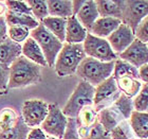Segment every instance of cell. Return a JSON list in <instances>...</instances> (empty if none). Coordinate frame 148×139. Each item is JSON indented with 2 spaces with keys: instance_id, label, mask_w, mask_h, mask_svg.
Returning <instances> with one entry per match:
<instances>
[{
  "instance_id": "obj_1",
  "label": "cell",
  "mask_w": 148,
  "mask_h": 139,
  "mask_svg": "<svg viewBox=\"0 0 148 139\" xmlns=\"http://www.w3.org/2000/svg\"><path fill=\"white\" fill-rule=\"evenodd\" d=\"M40 66L21 55L10 66V77L8 88H21L40 81Z\"/></svg>"
},
{
  "instance_id": "obj_2",
  "label": "cell",
  "mask_w": 148,
  "mask_h": 139,
  "mask_svg": "<svg viewBox=\"0 0 148 139\" xmlns=\"http://www.w3.org/2000/svg\"><path fill=\"white\" fill-rule=\"evenodd\" d=\"M86 57L83 44L64 43L60 52L56 57L54 68L59 77H68L76 73L83 59Z\"/></svg>"
},
{
  "instance_id": "obj_3",
  "label": "cell",
  "mask_w": 148,
  "mask_h": 139,
  "mask_svg": "<svg viewBox=\"0 0 148 139\" xmlns=\"http://www.w3.org/2000/svg\"><path fill=\"white\" fill-rule=\"evenodd\" d=\"M114 62L104 63L86 56L76 70V74L93 87H96L113 73Z\"/></svg>"
},
{
  "instance_id": "obj_4",
  "label": "cell",
  "mask_w": 148,
  "mask_h": 139,
  "mask_svg": "<svg viewBox=\"0 0 148 139\" xmlns=\"http://www.w3.org/2000/svg\"><path fill=\"white\" fill-rule=\"evenodd\" d=\"M94 93L95 87H93L85 81H80L62 109L64 115L68 119H76L79 111L84 107L93 106Z\"/></svg>"
},
{
  "instance_id": "obj_5",
  "label": "cell",
  "mask_w": 148,
  "mask_h": 139,
  "mask_svg": "<svg viewBox=\"0 0 148 139\" xmlns=\"http://www.w3.org/2000/svg\"><path fill=\"white\" fill-rule=\"evenodd\" d=\"M30 37H32L40 47L43 55L46 57L48 66L54 67L56 57L60 52L64 43H62L57 37L54 36L49 30H47L41 22H39L37 28L30 31Z\"/></svg>"
},
{
  "instance_id": "obj_6",
  "label": "cell",
  "mask_w": 148,
  "mask_h": 139,
  "mask_svg": "<svg viewBox=\"0 0 148 139\" xmlns=\"http://www.w3.org/2000/svg\"><path fill=\"white\" fill-rule=\"evenodd\" d=\"M83 47L86 56L95 59L101 62H114L117 59V55L112 50L108 40L106 38L96 37L91 33L87 34L86 39L83 43Z\"/></svg>"
},
{
  "instance_id": "obj_7",
  "label": "cell",
  "mask_w": 148,
  "mask_h": 139,
  "mask_svg": "<svg viewBox=\"0 0 148 139\" xmlns=\"http://www.w3.org/2000/svg\"><path fill=\"white\" fill-rule=\"evenodd\" d=\"M146 16H148V0H124L122 22L128 26L133 33Z\"/></svg>"
},
{
  "instance_id": "obj_8",
  "label": "cell",
  "mask_w": 148,
  "mask_h": 139,
  "mask_svg": "<svg viewBox=\"0 0 148 139\" xmlns=\"http://www.w3.org/2000/svg\"><path fill=\"white\" fill-rule=\"evenodd\" d=\"M68 124V118L56 104H49L46 119L41 123V130L51 137L62 139Z\"/></svg>"
},
{
  "instance_id": "obj_9",
  "label": "cell",
  "mask_w": 148,
  "mask_h": 139,
  "mask_svg": "<svg viewBox=\"0 0 148 139\" xmlns=\"http://www.w3.org/2000/svg\"><path fill=\"white\" fill-rule=\"evenodd\" d=\"M49 111V104L42 100L32 99L25 101L22 105V119L30 129L41 125Z\"/></svg>"
},
{
  "instance_id": "obj_10",
  "label": "cell",
  "mask_w": 148,
  "mask_h": 139,
  "mask_svg": "<svg viewBox=\"0 0 148 139\" xmlns=\"http://www.w3.org/2000/svg\"><path fill=\"white\" fill-rule=\"evenodd\" d=\"M120 96V90L117 88L116 82L112 75L105 80L103 83L95 87L94 93V99H93V106L96 109V111H99L101 109L108 107L107 102L109 100H115Z\"/></svg>"
},
{
  "instance_id": "obj_11",
  "label": "cell",
  "mask_w": 148,
  "mask_h": 139,
  "mask_svg": "<svg viewBox=\"0 0 148 139\" xmlns=\"http://www.w3.org/2000/svg\"><path fill=\"white\" fill-rule=\"evenodd\" d=\"M119 59L129 63L136 68L148 64V48L147 45L139 39H134L124 52L119 54Z\"/></svg>"
},
{
  "instance_id": "obj_12",
  "label": "cell",
  "mask_w": 148,
  "mask_h": 139,
  "mask_svg": "<svg viewBox=\"0 0 148 139\" xmlns=\"http://www.w3.org/2000/svg\"><path fill=\"white\" fill-rule=\"evenodd\" d=\"M134 39H136V36L133 31L123 22L112 34L107 37L109 45L116 55L124 52Z\"/></svg>"
},
{
  "instance_id": "obj_13",
  "label": "cell",
  "mask_w": 148,
  "mask_h": 139,
  "mask_svg": "<svg viewBox=\"0 0 148 139\" xmlns=\"http://www.w3.org/2000/svg\"><path fill=\"white\" fill-rule=\"evenodd\" d=\"M22 47L20 44H17L5 37L0 41V64L10 67L19 56H21Z\"/></svg>"
},
{
  "instance_id": "obj_14",
  "label": "cell",
  "mask_w": 148,
  "mask_h": 139,
  "mask_svg": "<svg viewBox=\"0 0 148 139\" xmlns=\"http://www.w3.org/2000/svg\"><path fill=\"white\" fill-rule=\"evenodd\" d=\"M75 17L80 22V25L83 26L87 31L90 32L94 22L99 18V14L97 8H96L95 1H93V0L87 1L86 0L84 6L80 8V10L75 15Z\"/></svg>"
},
{
  "instance_id": "obj_15",
  "label": "cell",
  "mask_w": 148,
  "mask_h": 139,
  "mask_svg": "<svg viewBox=\"0 0 148 139\" xmlns=\"http://www.w3.org/2000/svg\"><path fill=\"white\" fill-rule=\"evenodd\" d=\"M122 24V20L117 18H112V17H99L89 33L99 38H106L109 35H111L115 30H116L120 25Z\"/></svg>"
},
{
  "instance_id": "obj_16",
  "label": "cell",
  "mask_w": 148,
  "mask_h": 139,
  "mask_svg": "<svg viewBox=\"0 0 148 139\" xmlns=\"http://www.w3.org/2000/svg\"><path fill=\"white\" fill-rule=\"evenodd\" d=\"M88 33L89 32L80 25V22L77 20L75 16L67 18L65 38V41L67 44H83Z\"/></svg>"
},
{
  "instance_id": "obj_17",
  "label": "cell",
  "mask_w": 148,
  "mask_h": 139,
  "mask_svg": "<svg viewBox=\"0 0 148 139\" xmlns=\"http://www.w3.org/2000/svg\"><path fill=\"white\" fill-rule=\"evenodd\" d=\"M21 47H22L21 54L25 56V59H28L29 61H31V62L40 66V67H46V66H48L46 57L43 55L40 47L38 46V44L32 37H29Z\"/></svg>"
},
{
  "instance_id": "obj_18",
  "label": "cell",
  "mask_w": 148,
  "mask_h": 139,
  "mask_svg": "<svg viewBox=\"0 0 148 139\" xmlns=\"http://www.w3.org/2000/svg\"><path fill=\"white\" fill-rule=\"evenodd\" d=\"M124 0H96L99 17H112L122 20Z\"/></svg>"
},
{
  "instance_id": "obj_19",
  "label": "cell",
  "mask_w": 148,
  "mask_h": 139,
  "mask_svg": "<svg viewBox=\"0 0 148 139\" xmlns=\"http://www.w3.org/2000/svg\"><path fill=\"white\" fill-rule=\"evenodd\" d=\"M6 25L8 27H23L29 29L30 31L34 30L38 27L39 22L33 15H27V14H19V13L12 12V11H6L5 15Z\"/></svg>"
},
{
  "instance_id": "obj_20",
  "label": "cell",
  "mask_w": 148,
  "mask_h": 139,
  "mask_svg": "<svg viewBox=\"0 0 148 139\" xmlns=\"http://www.w3.org/2000/svg\"><path fill=\"white\" fill-rule=\"evenodd\" d=\"M97 120H99V123L102 124V127L105 129V131L110 133L117 124H120L124 120V118L111 105L109 107H106L104 109H101L99 111H97Z\"/></svg>"
},
{
  "instance_id": "obj_21",
  "label": "cell",
  "mask_w": 148,
  "mask_h": 139,
  "mask_svg": "<svg viewBox=\"0 0 148 139\" xmlns=\"http://www.w3.org/2000/svg\"><path fill=\"white\" fill-rule=\"evenodd\" d=\"M129 125L139 139H148V113L133 111L129 118Z\"/></svg>"
},
{
  "instance_id": "obj_22",
  "label": "cell",
  "mask_w": 148,
  "mask_h": 139,
  "mask_svg": "<svg viewBox=\"0 0 148 139\" xmlns=\"http://www.w3.org/2000/svg\"><path fill=\"white\" fill-rule=\"evenodd\" d=\"M47 6H48L49 16L65 19L73 16L72 1L70 0H48Z\"/></svg>"
},
{
  "instance_id": "obj_23",
  "label": "cell",
  "mask_w": 148,
  "mask_h": 139,
  "mask_svg": "<svg viewBox=\"0 0 148 139\" xmlns=\"http://www.w3.org/2000/svg\"><path fill=\"white\" fill-rule=\"evenodd\" d=\"M115 82L119 90L130 99L134 98L142 87V82L139 79H134L132 77H119V79H115Z\"/></svg>"
},
{
  "instance_id": "obj_24",
  "label": "cell",
  "mask_w": 148,
  "mask_h": 139,
  "mask_svg": "<svg viewBox=\"0 0 148 139\" xmlns=\"http://www.w3.org/2000/svg\"><path fill=\"white\" fill-rule=\"evenodd\" d=\"M30 130L21 116H19L13 127L0 131V139H27Z\"/></svg>"
},
{
  "instance_id": "obj_25",
  "label": "cell",
  "mask_w": 148,
  "mask_h": 139,
  "mask_svg": "<svg viewBox=\"0 0 148 139\" xmlns=\"http://www.w3.org/2000/svg\"><path fill=\"white\" fill-rule=\"evenodd\" d=\"M47 30H49L54 36H56L62 43L65 41L66 38V26H67V19L59 18V17H52L48 16L42 21H40Z\"/></svg>"
},
{
  "instance_id": "obj_26",
  "label": "cell",
  "mask_w": 148,
  "mask_h": 139,
  "mask_svg": "<svg viewBox=\"0 0 148 139\" xmlns=\"http://www.w3.org/2000/svg\"><path fill=\"white\" fill-rule=\"evenodd\" d=\"M80 139H111L110 133H108L102 127L99 120L89 127H77Z\"/></svg>"
},
{
  "instance_id": "obj_27",
  "label": "cell",
  "mask_w": 148,
  "mask_h": 139,
  "mask_svg": "<svg viewBox=\"0 0 148 139\" xmlns=\"http://www.w3.org/2000/svg\"><path fill=\"white\" fill-rule=\"evenodd\" d=\"M112 77L114 79H119V77H132L134 79H139V72H138V68H136L134 66L130 65L129 63L125 62V61L117 57L114 61V68Z\"/></svg>"
},
{
  "instance_id": "obj_28",
  "label": "cell",
  "mask_w": 148,
  "mask_h": 139,
  "mask_svg": "<svg viewBox=\"0 0 148 139\" xmlns=\"http://www.w3.org/2000/svg\"><path fill=\"white\" fill-rule=\"evenodd\" d=\"M112 106H113V107L122 115V117L124 118V120L129 119L131 114H132V111H134L132 99L128 98V97L125 96V95L122 93H120L119 98L114 101Z\"/></svg>"
},
{
  "instance_id": "obj_29",
  "label": "cell",
  "mask_w": 148,
  "mask_h": 139,
  "mask_svg": "<svg viewBox=\"0 0 148 139\" xmlns=\"http://www.w3.org/2000/svg\"><path fill=\"white\" fill-rule=\"evenodd\" d=\"M75 120L77 127H89L97 120V111L94 106H86L79 111Z\"/></svg>"
},
{
  "instance_id": "obj_30",
  "label": "cell",
  "mask_w": 148,
  "mask_h": 139,
  "mask_svg": "<svg viewBox=\"0 0 148 139\" xmlns=\"http://www.w3.org/2000/svg\"><path fill=\"white\" fill-rule=\"evenodd\" d=\"M133 108L136 111L148 113V84L142 83L139 93L132 100Z\"/></svg>"
},
{
  "instance_id": "obj_31",
  "label": "cell",
  "mask_w": 148,
  "mask_h": 139,
  "mask_svg": "<svg viewBox=\"0 0 148 139\" xmlns=\"http://www.w3.org/2000/svg\"><path fill=\"white\" fill-rule=\"evenodd\" d=\"M25 2L30 6L32 15L34 16L35 19L42 21L43 19L49 16L47 1L45 0H27Z\"/></svg>"
},
{
  "instance_id": "obj_32",
  "label": "cell",
  "mask_w": 148,
  "mask_h": 139,
  "mask_svg": "<svg viewBox=\"0 0 148 139\" xmlns=\"http://www.w3.org/2000/svg\"><path fill=\"white\" fill-rule=\"evenodd\" d=\"M19 115L13 108L5 107L0 111V131L9 129L16 123Z\"/></svg>"
},
{
  "instance_id": "obj_33",
  "label": "cell",
  "mask_w": 148,
  "mask_h": 139,
  "mask_svg": "<svg viewBox=\"0 0 148 139\" xmlns=\"http://www.w3.org/2000/svg\"><path fill=\"white\" fill-rule=\"evenodd\" d=\"M8 37L15 43L20 44L30 37V30L23 27H9Z\"/></svg>"
},
{
  "instance_id": "obj_34",
  "label": "cell",
  "mask_w": 148,
  "mask_h": 139,
  "mask_svg": "<svg viewBox=\"0 0 148 139\" xmlns=\"http://www.w3.org/2000/svg\"><path fill=\"white\" fill-rule=\"evenodd\" d=\"M131 133H133L130 125L125 120H123L120 124H117L113 130L110 132L111 139H131Z\"/></svg>"
},
{
  "instance_id": "obj_35",
  "label": "cell",
  "mask_w": 148,
  "mask_h": 139,
  "mask_svg": "<svg viewBox=\"0 0 148 139\" xmlns=\"http://www.w3.org/2000/svg\"><path fill=\"white\" fill-rule=\"evenodd\" d=\"M5 6L9 11L19 13V14H27L32 15L31 9L25 1H6Z\"/></svg>"
},
{
  "instance_id": "obj_36",
  "label": "cell",
  "mask_w": 148,
  "mask_h": 139,
  "mask_svg": "<svg viewBox=\"0 0 148 139\" xmlns=\"http://www.w3.org/2000/svg\"><path fill=\"white\" fill-rule=\"evenodd\" d=\"M134 36L136 39L141 40L142 43H148V16H146L145 18L140 22V25L138 26V28L134 32Z\"/></svg>"
},
{
  "instance_id": "obj_37",
  "label": "cell",
  "mask_w": 148,
  "mask_h": 139,
  "mask_svg": "<svg viewBox=\"0 0 148 139\" xmlns=\"http://www.w3.org/2000/svg\"><path fill=\"white\" fill-rule=\"evenodd\" d=\"M62 139H80L75 119H70V118L68 119V124H67L65 135H64Z\"/></svg>"
},
{
  "instance_id": "obj_38",
  "label": "cell",
  "mask_w": 148,
  "mask_h": 139,
  "mask_svg": "<svg viewBox=\"0 0 148 139\" xmlns=\"http://www.w3.org/2000/svg\"><path fill=\"white\" fill-rule=\"evenodd\" d=\"M10 77V67L0 64V91L4 93L8 89Z\"/></svg>"
},
{
  "instance_id": "obj_39",
  "label": "cell",
  "mask_w": 148,
  "mask_h": 139,
  "mask_svg": "<svg viewBox=\"0 0 148 139\" xmlns=\"http://www.w3.org/2000/svg\"><path fill=\"white\" fill-rule=\"evenodd\" d=\"M47 134L43 132L40 127H34L31 129L28 134L27 139H47Z\"/></svg>"
},
{
  "instance_id": "obj_40",
  "label": "cell",
  "mask_w": 148,
  "mask_h": 139,
  "mask_svg": "<svg viewBox=\"0 0 148 139\" xmlns=\"http://www.w3.org/2000/svg\"><path fill=\"white\" fill-rule=\"evenodd\" d=\"M138 72H139V80L143 83L148 84V64L138 68Z\"/></svg>"
},
{
  "instance_id": "obj_41",
  "label": "cell",
  "mask_w": 148,
  "mask_h": 139,
  "mask_svg": "<svg viewBox=\"0 0 148 139\" xmlns=\"http://www.w3.org/2000/svg\"><path fill=\"white\" fill-rule=\"evenodd\" d=\"M8 25H6L4 16H0V41L8 37Z\"/></svg>"
},
{
  "instance_id": "obj_42",
  "label": "cell",
  "mask_w": 148,
  "mask_h": 139,
  "mask_svg": "<svg viewBox=\"0 0 148 139\" xmlns=\"http://www.w3.org/2000/svg\"><path fill=\"white\" fill-rule=\"evenodd\" d=\"M86 0H74L72 1V13H73V16H75L77 14V12L80 10V8L84 6Z\"/></svg>"
},
{
  "instance_id": "obj_43",
  "label": "cell",
  "mask_w": 148,
  "mask_h": 139,
  "mask_svg": "<svg viewBox=\"0 0 148 139\" xmlns=\"http://www.w3.org/2000/svg\"><path fill=\"white\" fill-rule=\"evenodd\" d=\"M6 11H8V8L5 6V2H0V16L5 15Z\"/></svg>"
},
{
  "instance_id": "obj_44",
  "label": "cell",
  "mask_w": 148,
  "mask_h": 139,
  "mask_svg": "<svg viewBox=\"0 0 148 139\" xmlns=\"http://www.w3.org/2000/svg\"><path fill=\"white\" fill-rule=\"evenodd\" d=\"M47 139H58V138H55V137H51V136H50V137H48Z\"/></svg>"
},
{
  "instance_id": "obj_45",
  "label": "cell",
  "mask_w": 148,
  "mask_h": 139,
  "mask_svg": "<svg viewBox=\"0 0 148 139\" xmlns=\"http://www.w3.org/2000/svg\"><path fill=\"white\" fill-rule=\"evenodd\" d=\"M3 95V93H1V91H0V96H2Z\"/></svg>"
},
{
  "instance_id": "obj_46",
  "label": "cell",
  "mask_w": 148,
  "mask_h": 139,
  "mask_svg": "<svg viewBox=\"0 0 148 139\" xmlns=\"http://www.w3.org/2000/svg\"><path fill=\"white\" fill-rule=\"evenodd\" d=\"M146 45H147V48H148V43H147V44H146Z\"/></svg>"
}]
</instances>
